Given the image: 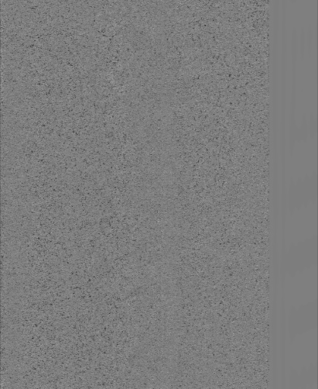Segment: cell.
<instances>
[{"label":"cell","instance_id":"cell-1","mask_svg":"<svg viewBox=\"0 0 318 389\" xmlns=\"http://www.w3.org/2000/svg\"><path fill=\"white\" fill-rule=\"evenodd\" d=\"M307 49H308V52H310L311 51V48H312V42H313V32H312V30L310 29V27L309 28L308 30V33H307Z\"/></svg>","mask_w":318,"mask_h":389}]
</instances>
